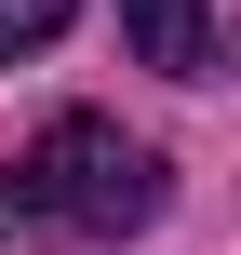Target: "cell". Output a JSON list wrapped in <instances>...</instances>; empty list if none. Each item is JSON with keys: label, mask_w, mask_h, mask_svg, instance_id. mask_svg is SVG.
Listing matches in <instances>:
<instances>
[{"label": "cell", "mask_w": 241, "mask_h": 255, "mask_svg": "<svg viewBox=\"0 0 241 255\" xmlns=\"http://www.w3.org/2000/svg\"><path fill=\"white\" fill-rule=\"evenodd\" d=\"M161 215V148H134L121 121H40L27 161L0 175V229H54V242H121Z\"/></svg>", "instance_id": "obj_1"}, {"label": "cell", "mask_w": 241, "mask_h": 255, "mask_svg": "<svg viewBox=\"0 0 241 255\" xmlns=\"http://www.w3.org/2000/svg\"><path fill=\"white\" fill-rule=\"evenodd\" d=\"M121 40L161 81H215V0H121Z\"/></svg>", "instance_id": "obj_2"}, {"label": "cell", "mask_w": 241, "mask_h": 255, "mask_svg": "<svg viewBox=\"0 0 241 255\" xmlns=\"http://www.w3.org/2000/svg\"><path fill=\"white\" fill-rule=\"evenodd\" d=\"M67 13H80V0H0V67H13V54H40Z\"/></svg>", "instance_id": "obj_3"}]
</instances>
